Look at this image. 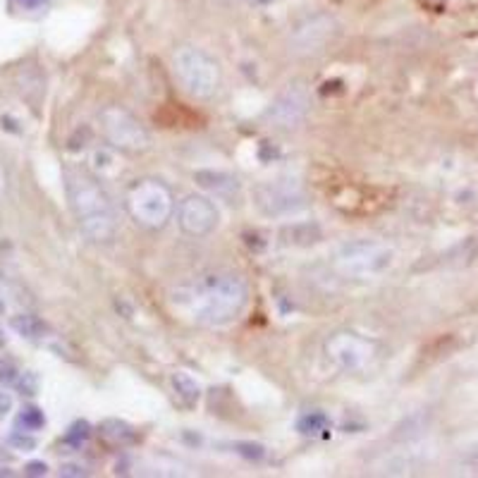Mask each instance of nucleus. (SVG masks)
Returning a JSON list of instances; mask_svg holds the SVG:
<instances>
[{"label": "nucleus", "mask_w": 478, "mask_h": 478, "mask_svg": "<svg viewBox=\"0 0 478 478\" xmlns=\"http://www.w3.org/2000/svg\"><path fill=\"white\" fill-rule=\"evenodd\" d=\"M17 376H19V371H17L15 364H12V362H0V385L15 383Z\"/></svg>", "instance_id": "412c9836"}, {"label": "nucleus", "mask_w": 478, "mask_h": 478, "mask_svg": "<svg viewBox=\"0 0 478 478\" xmlns=\"http://www.w3.org/2000/svg\"><path fill=\"white\" fill-rule=\"evenodd\" d=\"M196 182H199L201 187L211 189L215 194H222L225 189H234L237 187V180L230 178V175H222V173H213V170H208V173H196Z\"/></svg>", "instance_id": "2eb2a0df"}, {"label": "nucleus", "mask_w": 478, "mask_h": 478, "mask_svg": "<svg viewBox=\"0 0 478 478\" xmlns=\"http://www.w3.org/2000/svg\"><path fill=\"white\" fill-rule=\"evenodd\" d=\"M101 438L113 447H127V445L136 442V430L127 421H120V418H106L101 423Z\"/></svg>", "instance_id": "f8f14e48"}, {"label": "nucleus", "mask_w": 478, "mask_h": 478, "mask_svg": "<svg viewBox=\"0 0 478 478\" xmlns=\"http://www.w3.org/2000/svg\"><path fill=\"white\" fill-rule=\"evenodd\" d=\"M304 192L297 182L292 180H278L268 182L256 192V204L268 215H285L297 208H304Z\"/></svg>", "instance_id": "9b49d317"}, {"label": "nucleus", "mask_w": 478, "mask_h": 478, "mask_svg": "<svg viewBox=\"0 0 478 478\" xmlns=\"http://www.w3.org/2000/svg\"><path fill=\"white\" fill-rule=\"evenodd\" d=\"M127 211L136 225L146 227V230H161L173 218L175 196L161 180H136L127 192Z\"/></svg>", "instance_id": "20e7f679"}, {"label": "nucleus", "mask_w": 478, "mask_h": 478, "mask_svg": "<svg viewBox=\"0 0 478 478\" xmlns=\"http://www.w3.org/2000/svg\"><path fill=\"white\" fill-rule=\"evenodd\" d=\"M340 34V22L330 12H313L292 29L290 50L294 55H316Z\"/></svg>", "instance_id": "0eeeda50"}, {"label": "nucleus", "mask_w": 478, "mask_h": 478, "mask_svg": "<svg viewBox=\"0 0 478 478\" xmlns=\"http://www.w3.org/2000/svg\"><path fill=\"white\" fill-rule=\"evenodd\" d=\"M101 129L106 139L124 153H143L151 148V134L136 117L120 106H110L101 113Z\"/></svg>", "instance_id": "423d86ee"}, {"label": "nucleus", "mask_w": 478, "mask_h": 478, "mask_svg": "<svg viewBox=\"0 0 478 478\" xmlns=\"http://www.w3.org/2000/svg\"><path fill=\"white\" fill-rule=\"evenodd\" d=\"M8 445L12 450H19V452H31L36 447V438L29 433V430H22L17 428L15 433L8 435Z\"/></svg>", "instance_id": "aec40b11"}, {"label": "nucleus", "mask_w": 478, "mask_h": 478, "mask_svg": "<svg viewBox=\"0 0 478 478\" xmlns=\"http://www.w3.org/2000/svg\"><path fill=\"white\" fill-rule=\"evenodd\" d=\"M309 108H311V98L306 87L290 84L285 91H280L278 98L271 103V108L266 110V120L271 122L273 127L292 129L304 120Z\"/></svg>", "instance_id": "1a4fd4ad"}, {"label": "nucleus", "mask_w": 478, "mask_h": 478, "mask_svg": "<svg viewBox=\"0 0 478 478\" xmlns=\"http://www.w3.org/2000/svg\"><path fill=\"white\" fill-rule=\"evenodd\" d=\"M170 383H173V390H175V395H178V399L185 407H194L196 402H199V397H201V385L194 381L189 373H185V371H178V373H173V378H170Z\"/></svg>", "instance_id": "ddd939ff"}, {"label": "nucleus", "mask_w": 478, "mask_h": 478, "mask_svg": "<svg viewBox=\"0 0 478 478\" xmlns=\"http://www.w3.org/2000/svg\"><path fill=\"white\" fill-rule=\"evenodd\" d=\"M91 435V425L87 421H75L67 428V433H65V445H70V447H82L84 442L89 440Z\"/></svg>", "instance_id": "a211bd4d"}, {"label": "nucleus", "mask_w": 478, "mask_h": 478, "mask_svg": "<svg viewBox=\"0 0 478 478\" xmlns=\"http://www.w3.org/2000/svg\"><path fill=\"white\" fill-rule=\"evenodd\" d=\"M15 3L24 10H38L41 5H45V0H15Z\"/></svg>", "instance_id": "393cba45"}, {"label": "nucleus", "mask_w": 478, "mask_h": 478, "mask_svg": "<svg viewBox=\"0 0 478 478\" xmlns=\"http://www.w3.org/2000/svg\"><path fill=\"white\" fill-rule=\"evenodd\" d=\"M5 342H8V340H5V332H3V328H0V349L5 347Z\"/></svg>", "instance_id": "cd10ccee"}, {"label": "nucleus", "mask_w": 478, "mask_h": 478, "mask_svg": "<svg viewBox=\"0 0 478 478\" xmlns=\"http://www.w3.org/2000/svg\"><path fill=\"white\" fill-rule=\"evenodd\" d=\"M249 5H268V3H273V0H246Z\"/></svg>", "instance_id": "bb28decb"}, {"label": "nucleus", "mask_w": 478, "mask_h": 478, "mask_svg": "<svg viewBox=\"0 0 478 478\" xmlns=\"http://www.w3.org/2000/svg\"><path fill=\"white\" fill-rule=\"evenodd\" d=\"M395 261V251L385 241L378 239H359L349 241L337 251L335 268L344 278L369 280L383 275Z\"/></svg>", "instance_id": "39448f33"}, {"label": "nucleus", "mask_w": 478, "mask_h": 478, "mask_svg": "<svg viewBox=\"0 0 478 478\" xmlns=\"http://www.w3.org/2000/svg\"><path fill=\"white\" fill-rule=\"evenodd\" d=\"M178 304L194 323L206 328H222L244 313L249 287L234 273H211L180 292Z\"/></svg>", "instance_id": "f257e3e1"}, {"label": "nucleus", "mask_w": 478, "mask_h": 478, "mask_svg": "<svg viewBox=\"0 0 478 478\" xmlns=\"http://www.w3.org/2000/svg\"><path fill=\"white\" fill-rule=\"evenodd\" d=\"M15 425L22 430H29V433H36V430H41L45 425V414L38 407H24L19 409V414L15 418Z\"/></svg>", "instance_id": "dca6fc26"}, {"label": "nucleus", "mask_w": 478, "mask_h": 478, "mask_svg": "<svg viewBox=\"0 0 478 478\" xmlns=\"http://www.w3.org/2000/svg\"><path fill=\"white\" fill-rule=\"evenodd\" d=\"M330 428V418L323 411H309L299 418V430L306 435H320Z\"/></svg>", "instance_id": "f3484780"}, {"label": "nucleus", "mask_w": 478, "mask_h": 478, "mask_svg": "<svg viewBox=\"0 0 478 478\" xmlns=\"http://www.w3.org/2000/svg\"><path fill=\"white\" fill-rule=\"evenodd\" d=\"M173 72L178 77L180 87L187 91L192 98L208 101L218 94L222 84L220 65L215 63L206 50L196 45H180L173 53Z\"/></svg>", "instance_id": "7ed1b4c3"}, {"label": "nucleus", "mask_w": 478, "mask_h": 478, "mask_svg": "<svg viewBox=\"0 0 478 478\" xmlns=\"http://www.w3.org/2000/svg\"><path fill=\"white\" fill-rule=\"evenodd\" d=\"M325 354L337 369L362 371L376 354V347L366 337L354 335V332H335L325 342Z\"/></svg>", "instance_id": "6e6552de"}, {"label": "nucleus", "mask_w": 478, "mask_h": 478, "mask_svg": "<svg viewBox=\"0 0 478 478\" xmlns=\"http://www.w3.org/2000/svg\"><path fill=\"white\" fill-rule=\"evenodd\" d=\"M15 388H17L19 395L34 397L36 392H38V376H36L34 371H22L17 376V381H15Z\"/></svg>", "instance_id": "6ab92c4d"}, {"label": "nucleus", "mask_w": 478, "mask_h": 478, "mask_svg": "<svg viewBox=\"0 0 478 478\" xmlns=\"http://www.w3.org/2000/svg\"><path fill=\"white\" fill-rule=\"evenodd\" d=\"M58 474H60V476H87L89 471L84 469L82 464H63Z\"/></svg>", "instance_id": "5701e85b"}, {"label": "nucleus", "mask_w": 478, "mask_h": 478, "mask_svg": "<svg viewBox=\"0 0 478 478\" xmlns=\"http://www.w3.org/2000/svg\"><path fill=\"white\" fill-rule=\"evenodd\" d=\"M467 462H469V464H474V467H478V445H476V447L467 455Z\"/></svg>", "instance_id": "a878e982"}, {"label": "nucleus", "mask_w": 478, "mask_h": 478, "mask_svg": "<svg viewBox=\"0 0 478 478\" xmlns=\"http://www.w3.org/2000/svg\"><path fill=\"white\" fill-rule=\"evenodd\" d=\"M178 222L189 237H206L218 225V208L204 194H189L180 201Z\"/></svg>", "instance_id": "9d476101"}, {"label": "nucleus", "mask_w": 478, "mask_h": 478, "mask_svg": "<svg viewBox=\"0 0 478 478\" xmlns=\"http://www.w3.org/2000/svg\"><path fill=\"white\" fill-rule=\"evenodd\" d=\"M65 194L77 227L89 241L108 244L117 237V211L106 189L84 168L65 170Z\"/></svg>", "instance_id": "f03ea898"}, {"label": "nucleus", "mask_w": 478, "mask_h": 478, "mask_svg": "<svg viewBox=\"0 0 478 478\" xmlns=\"http://www.w3.org/2000/svg\"><path fill=\"white\" fill-rule=\"evenodd\" d=\"M12 411V397L8 392H0V418H5Z\"/></svg>", "instance_id": "b1692460"}, {"label": "nucleus", "mask_w": 478, "mask_h": 478, "mask_svg": "<svg viewBox=\"0 0 478 478\" xmlns=\"http://www.w3.org/2000/svg\"><path fill=\"white\" fill-rule=\"evenodd\" d=\"M5 311V301H3V297H0V313Z\"/></svg>", "instance_id": "c85d7f7f"}, {"label": "nucleus", "mask_w": 478, "mask_h": 478, "mask_svg": "<svg viewBox=\"0 0 478 478\" xmlns=\"http://www.w3.org/2000/svg\"><path fill=\"white\" fill-rule=\"evenodd\" d=\"M10 328L22 335L24 340H38L43 337L45 332V323L41 318L31 316V313H17V316L10 318Z\"/></svg>", "instance_id": "4468645a"}, {"label": "nucleus", "mask_w": 478, "mask_h": 478, "mask_svg": "<svg viewBox=\"0 0 478 478\" xmlns=\"http://www.w3.org/2000/svg\"><path fill=\"white\" fill-rule=\"evenodd\" d=\"M24 474L27 476H45L48 474V464L45 462H29L27 467H24Z\"/></svg>", "instance_id": "4be33fe9"}]
</instances>
